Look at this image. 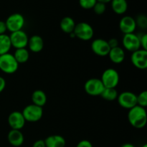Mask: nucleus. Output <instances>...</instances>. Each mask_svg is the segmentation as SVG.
<instances>
[{
  "label": "nucleus",
  "instance_id": "22",
  "mask_svg": "<svg viewBox=\"0 0 147 147\" xmlns=\"http://www.w3.org/2000/svg\"><path fill=\"white\" fill-rule=\"evenodd\" d=\"M13 55L17 63H19V65L27 63L30 58V53L26 47L25 48L16 49Z\"/></svg>",
  "mask_w": 147,
  "mask_h": 147
},
{
  "label": "nucleus",
  "instance_id": "33",
  "mask_svg": "<svg viewBox=\"0 0 147 147\" xmlns=\"http://www.w3.org/2000/svg\"><path fill=\"white\" fill-rule=\"evenodd\" d=\"M32 147H46L45 143V141L42 139H39L37 140L36 142H34L33 144Z\"/></svg>",
  "mask_w": 147,
  "mask_h": 147
},
{
  "label": "nucleus",
  "instance_id": "1",
  "mask_svg": "<svg viewBox=\"0 0 147 147\" xmlns=\"http://www.w3.org/2000/svg\"><path fill=\"white\" fill-rule=\"evenodd\" d=\"M128 120L130 124L136 129H143L147 123V113L145 108L135 106L128 112Z\"/></svg>",
  "mask_w": 147,
  "mask_h": 147
},
{
  "label": "nucleus",
  "instance_id": "25",
  "mask_svg": "<svg viewBox=\"0 0 147 147\" xmlns=\"http://www.w3.org/2000/svg\"><path fill=\"white\" fill-rule=\"evenodd\" d=\"M136 102L138 106L146 108L147 106V91L144 90L139 95H136Z\"/></svg>",
  "mask_w": 147,
  "mask_h": 147
},
{
  "label": "nucleus",
  "instance_id": "32",
  "mask_svg": "<svg viewBox=\"0 0 147 147\" xmlns=\"http://www.w3.org/2000/svg\"><path fill=\"white\" fill-rule=\"evenodd\" d=\"M7 30V26H6L5 22L0 20V35H1V34H5Z\"/></svg>",
  "mask_w": 147,
  "mask_h": 147
},
{
  "label": "nucleus",
  "instance_id": "3",
  "mask_svg": "<svg viewBox=\"0 0 147 147\" xmlns=\"http://www.w3.org/2000/svg\"><path fill=\"white\" fill-rule=\"evenodd\" d=\"M22 113L26 122L34 123L39 121L42 118L43 109L42 107L32 103L25 106Z\"/></svg>",
  "mask_w": 147,
  "mask_h": 147
},
{
  "label": "nucleus",
  "instance_id": "5",
  "mask_svg": "<svg viewBox=\"0 0 147 147\" xmlns=\"http://www.w3.org/2000/svg\"><path fill=\"white\" fill-rule=\"evenodd\" d=\"M100 80L105 88H116L120 81L119 72L115 69L107 68L103 71Z\"/></svg>",
  "mask_w": 147,
  "mask_h": 147
},
{
  "label": "nucleus",
  "instance_id": "27",
  "mask_svg": "<svg viewBox=\"0 0 147 147\" xmlns=\"http://www.w3.org/2000/svg\"><path fill=\"white\" fill-rule=\"evenodd\" d=\"M93 11H94L96 14H98V15L103 14L106 10V4H104V3L97 1V2L96 3V4L94 5V7H93Z\"/></svg>",
  "mask_w": 147,
  "mask_h": 147
},
{
  "label": "nucleus",
  "instance_id": "15",
  "mask_svg": "<svg viewBox=\"0 0 147 147\" xmlns=\"http://www.w3.org/2000/svg\"><path fill=\"white\" fill-rule=\"evenodd\" d=\"M27 46L29 50L34 53H38L44 48V40L41 36L38 34H34L28 40Z\"/></svg>",
  "mask_w": 147,
  "mask_h": 147
},
{
  "label": "nucleus",
  "instance_id": "28",
  "mask_svg": "<svg viewBox=\"0 0 147 147\" xmlns=\"http://www.w3.org/2000/svg\"><path fill=\"white\" fill-rule=\"evenodd\" d=\"M136 20V27L139 26L140 28L146 29L147 27V18L144 14H140L137 17Z\"/></svg>",
  "mask_w": 147,
  "mask_h": 147
},
{
  "label": "nucleus",
  "instance_id": "12",
  "mask_svg": "<svg viewBox=\"0 0 147 147\" xmlns=\"http://www.w3.org/2000/svg\"><path fill=\"white\" fill-rule=\"evenodd\" d=\"M90 47L93 53L100 57L107 56L111 50L107 40L101 38H97L93 40Z\"/></svg>",
  "mask_w": 147,
  "mask_h": 147
},
{
  "label": "nucleus",
  "instance_id": "35",
  "mask_svg": "<svg viewBox=\"0 0 147 147\" xmlns=\"http://www.w3.org/2000/svg\"><path fill=\"white\" fill-rule=\"evenodd\" d=\"M121 147H135L134 146L133 144H131L130 143H126V144H124L122 145Z\"/></svg>",
  "mask_w": 147,
  "mask_h": 147
},
{
  "label": "nucleus",
  "instance_id": "13",
  "mask_svg": "<svg viewBox=\"0 0 147 147\" xmlns=\"http://www.w3.org/2000/svg\"><path fill=\"white\" fill-rule=\"evenodd\" d=\"M7 121L11 129H15V130H21L24 128L26 123L22 113L18 111L11 112L9 115Z\"/></svg>",
  "mask_w": 147,
  "mask_h": 147
},
{
  "label": "nucleus",
  "instance_id": "8",
  "mask_svg": "<svg viewBox=\"0 0 147 147\" xmlns=\"http://www.w3.org/2000/svg\"><path fill=\"white\" fill-rule=\"evenodd\" d=\"M9 36L11 47L16 49L27 47L29 37L27 33L22 30L11 32Z\"/></svg>",
  "mask_w": 147,
  "mask_h": 147
},
{
  "label": "nucleus",
  "instance_id": "26",
  "mask_svg": "<svg viewBox=\"0 0 147 147\" xmlns=\"http://www.w3.org/2000/svg\"><path fill=\"white\" fill-rule=\"evenodd\" d=\"M97 0H79V4L84 9H93Z\"/></svg>",
  "mask_w": 147,
  "mask_h": 147
},
{
  "label": "nucleus",
  "instance_id": "29",
  "mask_svg": "<svg viewBox=\"0 0 147 147\" xmlns=\"http://www.w3.org/2000/svg\"><path fill=\"white\" fill-rule=\"evenodd\" d=\"M139 40H140L141 48L147 50V34L142 33V35H139Z\"/></svg>",
  "mask_w": 147,
  "mask_h": 147
},
{
  "label": "nucleus",
  "instance_id": "4",
  "mask_svg": "<svg viewBox=\"0 0 147 147\" xmlns=\"http://www.w3.org/2000/svg\"><path fill=\"white\" fill-rule=\"evenodd\" d=\"M76 37L83 41H89L94 34V30L90 24L85 22H81L76 24L73 31Z\"/></svg>",
  "mask_w": 147,
  "mask_h": 147
},
{
  "label": "nucleus",
  "instance_id": "31",
  "mask_svg": "<svg viewBox=\"0 0 147 147\" xmlns=\"http://www.w3.org/2000/svg\"><path fill=\"white\" fill-rule=\"evenodd\" d=\"M108 43H109V45L110 47V48H114V47H119V41L116 38H111L110 40H108Z\"/></svg>",
  "mask_w": 147,
  "mask_h": 147
},
{
  "label": "nucleus",
  "instance_id": "11",
  "mask_svg": "<svg viewBox=\"0 0 147 147\" xmlns=\"http://www.w3.org/2000/svg\"><path fill=\"white\" fill-rule=\"evenodd\" d=\"M122 45L126 50L131 53H133L141 49L139 35L134 33L124 34L122 39Z\"/></svg>",
  "mask_w": 147,
  "mask_h": 147
},
{
  "label": "nucleus",
  "instance_id": "20",
  "mask_svg": "<svg viewBox=\"0 0 147 147\" xmlns=\"http://www.w3.org/2000/svg\"><path fill=\"white\" fill-rule=\"evenodd\" d=\"M31 98L33 104L37 105L40 107H43L46 104L47 100L46 93L43 90H40V89L35 90L33 92Z\"/></svg>",
  "mask_w": 147,
  "mask_h": 147
},
{
  "label": "nucleus",
  "instance_id": "6",
  "mask_svg": "<svg viewBox=\"0 0 147 147\" xmlns=\"http://www.w3.org/2000/svg\"><path fill=\"white\" fill-rule=\"evenodd\" d=\"M6 26L10 32L22 30L25 23V20L22 14L20 13H14L9 16L5 21Z\"/></svg>",
  "mask_w": 147,
  "mask_h": 147
},
{
  "label": "nucleus",
  "instance_id": "34",
  "mask_svg": "<svg viewBox=\"0 0 147 147\" xmlns=\"http://www.w3.org/2000/svg\"><path fill=\"white\" fill-rule=\"evenodd\" d=\"M6 87V80L3 77L0 76V93L4 91Z\"/></svg>",
  "mask_w": 147,
  "mask_h": 147
},
{
  "label": "nucleus",
  "instance_id": "30",
  "mask_svg": "<svg viewBox=\"0 0 147 147\" xmlns=\"http://www.w3.org/2000/svg\"><path fill=\"white\" fill-rule=\"evenodd\" d=\"M76 147H93L91 142L88 140H82L78 142Z\"/></svg>",
  "mask_w": 147,
  "mask_h": 147
},
{
  "label": "nucleus",
  "instance_id": "7",
  "mask_svg": "<svg viewBox=\"0 0 147 147\" xmlns=\"http://www.w3.org/2000/svg\"><path fill=\"white\" fill-rule=\"evenodd\" d=\"M104 88V86L100 78H90L84 84L85 91L91 96H100Z\"/></svg>",
  "mask_w": 147,
  "mask_h": 147
},
{
  "label": "nucleus",
  "instance_id": "36",
  "mask_svg": "<svg viewBox=\"0 0 147 147\" xmlns=\"http://www.w3.org/2000/svg\"><path fill=\"white\" fill-rule=\"evenodd\" d=\"M112 0H97V1H99V2H102V3H104V4H107V3L111 2Z\"/></svg>",
  "mask_w": 147,
  "mask_h": 147
},
{
  "label": "nucleus",
  "instance_id": "19",
  "mask_svg": "<svg viewBox=\"0 0 147 147\" xmlns=\"http://www.w3.org/2000/svg\"><path fill=\"white\" fill-rule=\"evenodd\" d=\"M76 25L74 20L70 17H63L60 22V27L62 31L69 34L73 32Z\"/></svg>",
  "mask_w": 147,
  "mask_h": 147
},
{
  "label": "nucleus",
  "instance_id": "14",
  "mask_svg": "<svg viewBox=\"0 0 147 147\" xmlns=\"http://www.w3.org/2000/svg\"><path fill=\"white\" fill-rule=\"evenodd\" d=\"M119 29L124 34L134 33L136 29V20L131 16H124L119 22Z\"/></svg>",
  "mask_w": 147,
  "mask_h": 147
},
{
  "label": "nucleus",
  "instance_id": "17",
  "mask_svg": "<svg viewBox=\"0 0 147 147\" xmlns=\"http://www.w3.org/2000/svg\"><path fill=\"white\" fill-rule=\"evenodd\" d=\"M108 55H109L111 61L115 64L122 63L124 61L125 57H126L124 50L119 46L111 49Z\"/></svg>",
  "mask_w": 147,
  "mask_h": 147
},
{
  "label": "nucleus",
  "instance_id": "37",
  "mask_svg": "<svg viewBox=\"0 0 147 147\" xmlns=\"http://www.w3.org/2000/svg\"><path fill=\"white\" fill-rule=\"evenodd\" d=\"M142 147H147V144H144Z\"/></svg>",
  "mask_w": 147,
  "mask_h": 147
},
{
  "label": "nucleus",
  "instance_id": "18",
  "mask_svg": "<svg viewBox=\"0 0 147 147\" xmlns=\"http://www.w3.org/2000/svg\"><path fill=\"white\" fill-rule=\"evenodd\" d=\"M44 141L46 147H65L66 144L65 138L60 135H51Z\"/></svg>",
  "mask_w": 147,
  "mask_h": 147
},
{
  "label": "nucleus",
  "instance_id": "10",
  "mask_svg": "<svg viewBox=\"0 0 147 147\" xmlns=\"http://www.w3.org/2000/svg\"><path fill=\"white\" fill-rule=\"evenodd\" d=\"M131 61L136 68L146 70L147 68V50L141 48L133 52L131 56Z\"/></svg>",
  "mask_w": 147,
  "mask_h": 147
},
{
  "label": "nucleus",
  "instance_id": "16",
  "mask_svg": "<svg viewBox=\"0 0 147 147\" xmlns=\"http://www.w3.org/2000/svg\"><path fill=\"white\" fill-rule=\"evenodd\" d=\"M8 142L14 147L21 146L24 141V137L21 130L11 129L7 134Z\"/></svg>",
  "mask_w": 147,
  "mask_h": 147
},
{
  "label": "nucleus",
  "instance_id": "2",
  "mask_svg": "<svg viewBox=\"0 0 147 147\" xmlns=\"http://www.w3.org/2000/svg\"><path fill=\"white\" fill-rule=\"evenodd\" d=\"M19 63L14 55L8 53L0 55V70L7 74H13L18 70Z\"/></svg>",
  "mask_w": 147,
  "mask_h": 147
},
{
  "label": "nucleus",
  "instance_id": "24",
  "mask_svg": "<svg viewBox=\"0 0 147 147\" xmlns=\"http://www.w3.org/2000/svg\"><path fill=\"white\" fill-rule=\"evenodd\" d=\"M119 93L117 90L114 88H105L102 93L100 94V97L104 100H109V101H113L117 99Z\"/></svg>",
  "mask_w": 147,
  "mask_h": 147
},
{
  "label": "nucleus",
  "instance_id": "21",
  "mask_svg": "<svg viewBox=\"0 0 147 147\" xmlns=\"http://www.w3.org/2000/svg\"><path fill=\"white\" fill-rule=\"evenodd\" d=\"M112 10L117 14H123L128 9L126 0H112L111 1Z\"/></svg>",
  "mask_w": 147,
  "mask_h": 147
},
{
  "label": "nucleus",
  "instance_id": "23",
  "mask_svg": "<svg viewBox=\"0 0 147 147\" xmlns=\"http://www.w3.org/2000/svg\"><path fill=\"white\" fill-rule=\"evenodd\" d=\"M11 47L9 36L4 34L0 35V55L9 52Z\"/></svg>",
  "mask_w": 147,
  "mask_h": 147
},
{
  "label": "nucleus",
  "instance_id": "9",
  "mask_svg": "<svg viewBox=\"0 0 147 147\" xmlns=\"http://www.w3.org/2000/svg\"><path fill=\"white\" fill-rule=\"evenodd\" d=\"M117 100L121 107L129 110L137 105L136 95L131 91H124L119 94Z\"/></svg>",
  "mask_w": 147,
  "mask_h": 147
}]
</instances>
